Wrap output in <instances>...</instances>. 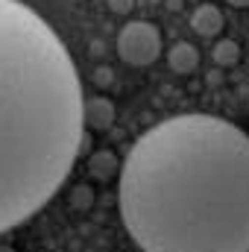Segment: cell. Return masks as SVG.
<instances>
[{
	"label": "cell",
	"instance_id": "cell-1",
	"mask_svg": "<svg viewBox=\"0 0 249 252\" xmlns=\"http://www.w3.org/2000/svg\"><path fill=\"white\" fill-rule=\"evenodd\" d=\"M121 217L144 252H249V135L214 115L147 129L121 167Z\"/></svg>",
	"mask_w": 249,
	"mask_h": 252
},
{
	"label": "cell",
	"instance_id": "cell-2",
	"mask_svg": "<svg viewBox=\"0 0 249 252\" xmlns=\"http://www.w3.org/2000/svg\"><path fill=\"white\" fill-rule=\"evenodd\" d=\"M82 85L56 30L0 0V235L41 211L82 147Z\"/></svg>",
	"mask_w": 249,
	"mask_h": 252
},
{
	"label": "cell",
	"instance_id": "cell-3",
	"mask_svg": "<svg viewBox=\"0 0 249 252\" xmlns=\"http://www.w3.org/2000/svg\"><path fill=\"white\" fill-rule=\"evenodd\" d=\"M118 56L132 67H150L161 56V32L150 21H129L118 32Z\"/></svg>",
	"mask_w": 249,
	"mask_h": 252
},
{
	"label": "cell",
	"instance_id": "cell-4",
	"mask_svg": "<svg viewBox=\"0 0 249 252\" xmlns=\"http://www.w3.org/2000/svg\"><path fill=\"white\" fill-rule=\"evenodd\" d=\"M223 12L214 6V3H199L193 12H190V30L202 38H217L223 32Z\"/></svg>",
	"mask_w": 249,
	"mask_h": 252
},
{
	"label": "cell",
	"instance_id": "cell-5",
	"mask_svg": "<svg viewBox=\"0 0 249 252\" xmlns=\"http://www.w3.org/2000/svg\"><path fill=\"white\" fill-rule=\"evenodd\" d=\"M115 124V103L106 97H91L82 103V126L88 129H109Z\"/></svg>",
	"mask_w": 249,
	"mask_h": 252
},
{
	"label": "cell",
	"instance_id": "cell-6",
	"mask_svg": "<svg viewBox=\"0 0 249 252\" xmlns=\"http://www.w3.org/2000/svg\"><path fill=\"white\" fill-rule=\"evenodd\" d=\"M167 64H170V70L173 73H193L196 67H199V50L193 47V44H187V41H179V44H173L170 47V53H167Z\"/></svg>",
	"mask_w": 249,
	"mask_h": 252
},
{
	"label": "cell",
	"instance_id": "cell-7",
	"mask_svg": "<svg viewBox=\"0 0 249 252\" xmlns=\"http://www.w3.org/2000/svg\"><path fill=\"white\" fill-rule=\"evenodd\" d=\"M211 59L220 67H238L241 64V44L232 41V38H220L211 50Z\"/></svg>",
	"mask_w": 249,
	"mask_h": 252
},
{
	"label": "cell",
	"instance_id": "cell-8",
	"mask_svg": "<svg viewBox=\"0 0 249 252\" xmlns=\"http://www.w3.org/2000/svg\"><path fill=\"white\" fill-rule=\"evenodd\" d=\"M115 167H118V164H115V156H112V153H94V156H91V170H94L97 176H109Z\"/></svg>",
	"mask_w": 249,
	"mask_h": 252
},
{
	"label": "cell",
	"instance_id": "cell-9",
	"mask_svg": "<svg viewBox=\"0 0 249 252\" xmlns=\"http://www.w3.org/2000/svg\"><path fill=\"white\" fill-rule=\"evenodd\" d=\"M132 6H135V0H109V9H112L115 15H129Z\"/></svg>",
	"mask_w": 249,
	"mask_h": 252
},
{
	"label": "cell",
	"instance_id": "cell-10",
	"mask_svg": "<svg viewBox=\"0 0 249 252\" xmlns=\"http://www.w3.org/2000/svg\"><path fill=\"white\" fill-rule=\"evenodd\" d=\"M229 6H235V9H247L249 6V0H226Z\"/></svg>",
	"mask_w": 249,
	"mask_h": 252
},
{
	"label": "cell",
	"instance_id": "cell-11",
	"mask_svg": "<svg viewBox=\"0 0 249 252\" xmlns=\"http://www.w3.org/2000/svg\"><path fill=\"white\" fill-rule=\"evenodd\" d=\"M0 252H15L12 247H6V244H0Z\"/></svg>",
	"mask_w": 249,
	"mask_h": 252
}]
</instances>
